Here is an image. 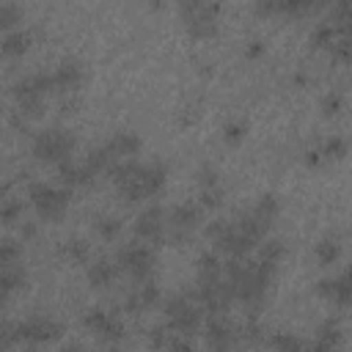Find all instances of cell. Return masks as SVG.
<instances>
[{"label":"cell","mask_w":352,"mask_h":352,"mask_svg":"<svg viewBox=\"0 0 352 352\" xmlns=\"http://www.w3.org/2000/svg\"><path fill=\"white\" fill-rule=\"evenodd\" d=\"M275 272L278 270H272V267H267L250 256L223 261V275L234 292V300H239L248 308V316H256V311L264 305Z\"/></svg>","instance_id":"cell-1"},{"label":"cell","mask_w":352,"mask_h":352,"mask_svg":"<svg viewBox=\"0 0 352 352\" xmlns=\"http://www.w3.org/2000/svg\"><path fill=\"white\" fill-rule=\"evenodd\" d=\"M165 176L168 168L162 160H148V162L124 160L110 168V182L124 201H146L157 195L165 184Z\"/></svg>","instance_id":"cell-2"},{"label":"cell","mask_w":352,"mask_h":352,"mask_svg":"<svg viewBox=\"0 0 352 352\" xmlns=\"http://www.w3.org/2000/svg\"><path fill=\"white\" fill-rule=\"evenodd\" d=\"M267 234L256 226V220L245 212H236L231 220H212L206 226V239L212 242L214 253H223L228 258H239L248 256L250 250H256V245L264 239Z\"/></svg>","instance_id":"cell-3"},{"label":"cell","mask_w":352,"mask_h":352,"mask_svg":"<svg viewBox=\"0 0 352 352\" xmlns=\"http://www.w3.org/2000/svg\"><path fill=\"white\" fill-rule=\"evenodd\" d=\"M192 297L209 314H228V308L234 302V292H231V286H228V280L223 275L220 253L209 250V253L198 256V272H195Z\"/></svg>","instance_id":"cell-4"},{"label":"cell","mask_w":352,"mask_h":352,"mask_svg":"<svg viewBox=\"0 0 352 352\" xmlns=\"http://www.w3.org/2000/svg\"><path fill=\"white\" fill-rule=\"evenodd\" d=\"M162 314H165V327L170 333L187 336V338L192 333H198V327L204 324V308L198 305L192 292H176V294L165 297Z\"/></svg>","instance_id":"cell-5"},{"label":"cell","mask_w":352,"mask_h":352,"mask_svg":"<svg viewBox=\"0 0 352 352\" xmlns=\"http://www.w3.org/2000/svg\"><path fill=\"white\" fill-rule=\"evenodd\" d=\"M74 148H77V138L66 126H47L41 132H36V138H33V157L41 162L60 165V162L72 160Z\"/></svg>","instance_id":"cell-6"},{"label":"cell","mask_w":352,"mask_h":352,"mask_svg":"<svg viewBox=\"0 0 352 352\" xmlns=\"http://www.w3.org/2000/svg\"><path fill=\"white\" fill-rule=\"evenodd\" d=\"M52 91V77L50 72H33L22 80L14 82V99H16V110L22 113V118H36L44 110V99Z\"/></svg>","instance_id":"cell-7"},{"label":"cell","mask_w":352,"mask_h":352,"mask_svg":"<svg viewBox=\"0 0 352 352\" xmlns=\"http://www.w3.org/2000/svg\"><path fill=\"white\" fill-rule=\"evenodd\" d=\"M28 198H30L36 214L41 220H50V223H58L66 214V209H69V190L66 187H58V184L33 182L28 187Z\"/></svg>","instance_id":"cell-8"},{"label":"cell","mask_w":352,"mask_h":352,"mask_svg":"<svg viewBox=\"0 0 352 352\" xmlns=\"http://www.w3.org/2000/svg\"><path fill=\"white\" fill-rule=\"evenodd\" d=\"M113 261H116L118 272L129 275L135 283L138 280H148L154 275V267H157L154 248L146 245V242H129V245L118 248V253H116Z\"/></svg>","instance_id":"cell-9"},{"label":"cell","mask_w":352,"mask_h":352,"mask_svg":"<svg viewBox=\"0 0 352 352\" xmlns=\"http://www.w3.org/2000/svg\"><path fill=\"white\" fill-rule=\"evenodd\" d=\"M184 28L192 38H209L217 33V16H220V3H204V0H187L179 6Z\"/></svg>","instance_id":"cell-10"},{"label":"cell","mask_w":352,"mask_h":352,"mask_svg":"<svg viewBox=\"0 0 352 352\" xmlns=\"http://www.w3.org/2000/svg\"><path fill=\"white\" fill-rule=\"evenodd\" d=\"M201 217H204V209L198 201H187V204L168 209L165 212V236L173 242H187L198 231Z\"/></svg>","instance_id":"cell-11"},{"label":"cell","mask_w":352,"mask_h":352,"mask_svg":"<svg viewBox=\"0 0 352 352\" xmlns=\"http://www.w3.org/2000/svg\"><path fill=\"white\" fill-rule=\"evenodd\" d=\"M204 338L212 352H234L239 346V324L228 314H209L204 319Z\"/></svg>","instance_id":"cell-12"},{"label":"cell","mask_w":352,"mask_h":352,"mask_svg":"<svg viewBox=\"0 0 352 352\" xmlns=\"http://www.w3.org/2000/svg\"><path fill=\"white\" fill-rule=\"evenodd\" d=\"M82 324L102 341V344H107L110 349H116L121 341H124V324H121V319L116 316V314H110V311H104V308H91V311H85V316H82Z\"/></svg>","instance_id":"cell-13"},{"label":"cell","mask_w":352,"mask_h":352,"mask_svg":"<svg viewBox=\"0 0 352 352\" xmlns=\"http://www.w3.org/2000/svg\"><path fill=\"white\" fill-rule=\"evenodd\" d=\"M60 336H63V324L44 314L16 322V341H25V344H50Z\"/></svg>","instance_id":"cell-14"},{"label":"cell","mask_w":352,"mask_h":352,"mask_svg":"<svg viewBox=\"0 0 352 352\" xmlns=\"http://www.w3.org/2000/svg\"><path fill=\"white\" fill-rule=\"evenodd\" d=\"M132 228H135V236H138L140 242H146V245H160V242L165 239V209L157 206V204L146 206L143 212H138Z\"/></svg>","instance_id":"cell-15"},{"label":"cell","mask_w":352,"mask_h":352,"mask_svg":"<svg viewBox=\"0 0 352 352\" xmlns=\"http://www.w3.org/2000/svg\"><path fill=\"white\" fill-rule=\"evenodd\" d=\"M195 184H198V204L201 209H214L223 204V184L214 165L204 162L195 168Z\"/></svg>","instance_id":"cell-16"},{"label":"cell","mask_w":352,"mask_h":352,"mask_svg":"<svg viewBox=\"0 0 352 352\" xmlns=\"http://www.w3.org/2000/svg\"><path fill=\"white\" fill-rule=\"evenodd\" d=\"M50 77H52V88H58L63 94H74L85 80V69H82V63L77 58H63L50 72Z\"/></svg>","instance_id":"cell-17"},{"label":"cell","mask_w":352,"mask_h":352,"mask_svg":"<svg viewBox=\"0 0 352 352\" xmlns=\"http://www.w3.org/2000/svg\"><path fill=\"white\" fill-rule=\"evenodd\" d=\"M160 302V289H157V283L148 278V280H138L129 292H126V297H124V308L129 311V314H146V311H151L154 305Z\"/></svg>","instance_id":"cell-18"},{"label":"cell","mask_w":352,"mask_h":352,"mask_svg":"<svg viewBox=\"0 0 352 352\" xmlns=\"http://www.w3.org/2000/svg\"><path fill=\"white\" fill-rule=\"evenodd\" d=\"M102 146L113 157V162H124V160H135V154L140 151V138L135 132H129V129H118Z\"/></svg>","instance_id":"cell-19"},{"label":"cell","mask_w":352,"mask_h":352,"mask_svg":"<svg viewBox=\"0 0 352 352\" xmlns=\"http://www.w3.org/2000/svg\"><path fill=\"white\" fill-rule=\"evenodd\" d=\"M316 294H322L324 300H330L338 308H346L349 305V275H346V270H341L338 275L322 278L316 283Z\"/></svg>","instance_id":"cell-20"},{"label":"cell","mask_w":352,"mask_h":352,"mask_svg":"<svg viewBox=\"0 0 352 352\" xmlns=\"http://www.w3.org/2000/svg\"><path fill=\"white\" fill-rule=\"evenodd\" d=\"M248 214H250V217L256 220V226L267 234V231L272 228V223L278 220V214H280V201H278L272 192H264V195L256 198V204L248 206Z\"/></svg>","instance_id":"cell-21"},{"label":"cell","mask_w":352,"mask_h":352,"mask_svg":"<svg viewBox=\"0 0 352 352\" xmlns=\"http://www.w3.org/2000/svg\"><path fill=\"white\" fill-rule=\"evenodd\" d=\"M58 176H60V182L66 184V190H69V187H82V184L94 182L91 168H88L82 160H74V157L58 165Z\"/></svg>","instance_id":"cell-22"},{"label":"cell","mask_w":352,"mask_h":352,"mask_svg":"<svg viewBox=\"0 0 352 352\" xmlns=\"http://www.w3.org/2000/svg\"><path fill=\"white\" fill-rule=\"evenodd\" d=\"M256 261H261V264H267V267H272V270H278V264L286 258V245H283V239H278V236H264L258 245H256V256H253Z\"/></svg>","instance_id":"cell-23"},{"label":"cell","mask_w":352,"mask_h":352,"mask_svg":"<svg viewBox=\"0 0 352 352\" xmlns=\"http://www.w3.org/2000/svg\"><path fill=\"white\" fill-rule=\"evenodd\" d=\"M85 278H88V283H91L94 289H107V286L118 278V267H116L113 258H96V261L88 267Z\"/></svg>","instance_id":"cell-24"},{"label":"cell","mask_w":352,"mask_h":352,"mask_svg":"<svg viewBox=\"0 0 352 352\" xmlns=\"http://www.w3.org/2000/svg\"><path fill=\"white\" fill-rule=\"evenodd\" d=\"M30 41H33V36H30L28 28H14V30H8V33L0 38V52L8 55V58L22 55V52L30 47Z\"/></svg>","instance_id":"cell-25"},{"label":"cell","mask_w":352,"mask_h":352,"mask_svg":"<svg viewBox=\"0 0 352 352\" xmlns=\"http://www.w3.org/2000/svg\"><path fill=\"white\" fill-rule=\"evenodd\" d=\"M338 256H341V236L338 234H324L316 242V258H319V264L330 267V264H336Z\"/></svg>","instance_id":"cell-26"},{"label":"cell","mask_w":352,"mask_h":352,"mask_svg":"<svg viewBox=\"0 0 352 352\" xmlns=\"http://www.w3.org/2000/svg\"><path fill=\"white\" fill-rule=\"evenodd\" d=\"M121 228H124V223H121V217L118 214H96L94 217V231L102 236V239H107V242H113L118 234H121Z\"/></svg>","instance_id":"cell-27"},{"label":"cell","mask_w":352,"mask_h":352,"mask_svg":"<svg viewBox=\"0 0 352 352\" xmlns=\"http://www.w3.org/2000/svg\"><path fill=\"white\" fill-rule=\"evenodd\" d=\"M341 338H344V330H341L338 319H324V322L316 327V336H314V341L322 344V346H338Z\"/></svg>","instance_id":"cell-28"},{"label":"cell","mask_w":352,"mask_h":352,"mask_svg":"<svg viewBox=\"0 0 352 352\" xmlns=\"http://www.w3.org/2000/svg\"><path fill=\"white\" fill-rule=\"evenodd\" d=\"M267 344L275 349V352H300L305 346V341L297 336V333H289V330H278L267 338Z\"/></svg>","instance_id":"cell-29"},{"label":"cell","mask_w":352,"mask_h":352,"mask_svg":"<svg viewBox=\"0 0 352 352\" xmlns=\"http://www.w3.org/2000/svg\"><path fill=\"white\" fill-rule=\"evenodd\" d=\"M22 217V201L11 195L8 187H0V220L3 223H16Z\"/></svg>","instance_id":"cell-30"},{"label":"cell","mask_w":352,"mask_h":352,"mask_svg":"<svg viewBox=\"0 0 352 352\" xmlns=\"http://www.w3.org/2000/svg\"><path fill=\"white\" fill-rule=\"evenodd\" d=\"M60 256H66L72 264H82V261H88L91 248H88L85 239H80V236H69V239H63V245H60Z\"/></svg>","instance_id":"cell-31"},{"label":"cell","mask_w":352,"mask_h":352,"mask_svg":"<svg viewBox=\"0 0 352 352\" xmlns=\"http://www.w3.org/2000/svg\"><path fill=\"white\" fill-rule=\"evenodd\" d=\"M346 140L341 138V135H330L316 151H319V157H324V160H344L346 157Z\"/></svg>","instance_id":"cell-32"},{"label":"cell","mask_w":352,"mask_h":352,"mask_svg":"<svg viewBox=\"0 0 352 352\" xmlns=\"http://www.w3.org/2000/svg\"><path fill=\"white\" fill-rule=\"evenodd\" d=\"M19 258H22V245L16 239H0V270L19 264Z\"/></svg>","instance_id":"cell-33"},{"label":"cell","mask_w":352,"mask_h":352,"mask_svg":"<svg viewBox=\"0 0 352 352\" xmlns=\"http://www.w3.org/2000/svg\"><path fill=\"white\" fill-rule=\"evenodd\" d=\"M168 336H170V330H168L165 324H151V327H146V344H148L154 352H162Z\"/></svg>","instance_id":"cell-34"},{"label":"cell","mask_w":352,"mask_h":352,"mask_svg":"<svg viewBox=\"0 0 352 352\" xmlns=\"http://www.w3.org/2000/svg\"><path fill=\"white\" fill-rule=\"evenodd\" d=\"M22 19V8L14 6V3H0V28L8 33L14 30V25Z\"/></svg>","instance_id":"cell-35"},{"label":"cell","mask_w":352,"mask_h":352,"mask_svg":"<svg viewBox=\"0 0 352 352\" xmlns=\"http://www.w3.org/2000/svg\"><path fill=\"white\" fill-rule=\"evenodd\" d=\"M245 132H248V124L239 121V118H234V121H228V124L223 126V140L231 143V146H236V143H242Z\"/></svg>","instance_id":"cell-36"},{"label":"cell","mask_w":352,"mask_h":352,"mask_svg":"<svg viewBox=\"0 0 352 352\" xmlns=\"http://www.w3.org/2000/svg\"><path fill=\"white\" fill-rule=\"evenodd\" d=\"M341 110H344V96H341V91H330V94L322 96V113H324V116H338Z\"/></svg>","instance_id":"cell-37"},{"label":"cell","mask_w":352,"mask_h":352,"mask_svg":"<svg viewBox=\"0 0 352 352\" xmlns=\"http://www.w3.org/2000/svg\"><path fill=\"white\" fill-rule=\"evenodd\" d=\"M162 352H195V346L190 344V338H187V336L170 333V336H168V341H165V346H162Z\"/></svg>","instance_id":"cell-38"},{"label":"cell","mask_w":352,"mask_h":352,"mask_svg":"<svg viewBox=\"0 0 352 352\" xmlns=\"http://www.w3.org/2000/svg\"><path fill=\"white\" fill-rule=\"evenodd\" d=\"M261 52H264V44H261L258 38H253V41L248 44V50H245V55H248V58H258Z\"/></svg>","instance_id":"cell-39"},{"label":"cell","mask_w":352,"mask_h":352,"mask_svg":"<svg viewBox=\"0 0 352 352\" xmlns=\"http://www.w3.org/2000/svg\"><path fill=\"white\" fill-rule=\"evenodd\" d=\"M300 352H338V346H322V344L314 341V344H305Z\"/></svg>","instance_id":"cell-40"},{"label":"cell","mask_w":352,"mask_h":352,"mask_svg":"<svg viewBox=\"0 0 352 352\" xmlns=\"http://www.w3.org/2000/svg\"><path fill=\"white\" fill-rule=\"evenodd\" d=\"M60 352H88V346L85 344H80V341H69V344H63V349Z\"/></svg>","instance_id":"cell-41"},{"label":"cell","mask_w":352,"mask_h":352,"mask_svg":"<svg viewBox=\"0 0 352 352\" xmlns=\"http://www.w3.org/2000/svg\"><path fill=\"white\" fill-rule=\"evenodd\" d=\"M6 302H8V294H6V292H0V308H3Z\"/></svg>","instance_id":"cell-42"}]
</instances>
